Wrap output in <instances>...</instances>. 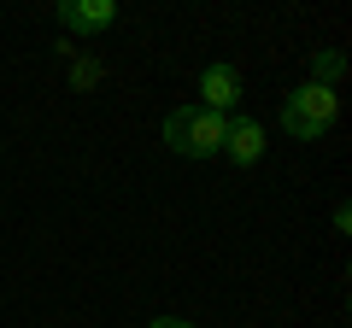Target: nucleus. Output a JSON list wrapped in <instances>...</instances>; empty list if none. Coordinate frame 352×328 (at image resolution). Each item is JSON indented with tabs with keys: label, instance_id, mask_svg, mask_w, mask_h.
Masks as SVG:
<instances>
[{
	"label": "nucleus",
	"instance_id": "nucleus-5",
	"mask_svg": "<svg viewBox=\"0 0 352 328\" xmlns=\"http://www.w3.org/2000/svg\"><path fill=\"white\" fill-rule=\"evenodd\" d=\"M223 159H229V164H258V159H264V124H252V117H229V129H223Z\"/></svg>",
	"mask_w": 352,
	"mask_h": 328
},
{
	"label": "nucleus",
	"instance_id": "nucleus-7",
	"mask_svg": "<svg viewBox=\"0 0 352 328\" xmlns=\"http://www.w3.org/2000/svg\"><path fill=\"white\" fill-rule=\"evenodd\" d=\"M147 328H194V323H182V316H153Z\"/></svg>",
	"mask_w": 352,
	"mask_h": 328
},
{
	"label": "nucleus",
	"instance_id": "nucleus-1",
	"mask_svg": "<svg viewBox=\"0 0 352 328\" xmlns=\"http://www.w3.org/2000/svg\"><path fill=\"white\" fill-rule=\"evenodd\" d=\"M223 129H229V117L206 112V106H176V112H164V141L182 159H217L223 152Z\"/></svg>",
	"mask_w": 352,
	"mask_h": 328
},
{
	"label": "nucleus",
	"instance_id": "nucleus-4",
	"mask_svg": "<svg viewBox=\"0 0 352 328\" xmlns=\"http://www.w3.org/2000/svg\"><path fill=\"white\" fill-rule=\"evenodd\" d=\"M59 24L71 30V36H100V30L118 24V6H112V0H65Z\"/></svg>",
	"mask_w": 352,
	"mask_h": 328
},
{
	"label": "nucleus",
	"instance_id": "nucleus-2",
	"mask_svg": "<svg viewBox=\"0 0 352 328\" xmlns=\"http://www.w3.org/2000/svg\"><path fill=\"white\" fill-rule=\"evenodd\" d=\"M340 117V94L323 89V82H305V89H294L288 100H282V129H288L294 141H317L329 135Z\"/></svg>",
	"mask_w": 352,
	"mask_h": 328
},
{
	"label": "nucleus",
	"instance_id": "nucleus-3",
	"mask_svg": "<svg viewBox=\"0 0 352 328\" xmlns=\"http://www.w3.org/2000/svg\"><path fill=\"white\" fill-rule=\"evenodd\" d=\"M200 106H206V112H217V117L241 106V71H235V65L217 59V65H206V71H200Z\"/></svg>",
	"mask_w": 352,
	"mask_h": 328
},
{
	"label": "nucleus",
	"instance_id": "nucleus-6",
	"mask_svg": "<svg viewBox=\"0 0 352 328\" xmlns=\"http://www.w3.org/2000/svg\"><path fill=\"white\" fill-rule=\"evenodd\" d=\"M311 82H323V89H335L340 76H346V59H340V53H317V65H311Z\"/></svg>",
	"mask_w": 352,
	"mask_h": 328
}]
</instances>
